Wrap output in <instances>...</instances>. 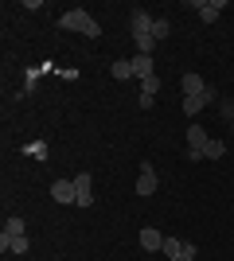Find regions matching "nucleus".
<instances>
[{"mask_svg": "<svg viewBox=\"0 0 234 261\" xmlns=\"http://www.w3.org/2000/svg\"><path fill=\"white\" fill-rule=\"evenodd\" d=\"M176 261H195V242H184V250H179Z\"/></svg>", "mask_w": 234, "mask_h": 261, "instance_id": "obj_19", "label": "nucleus"}, {"mask_svg": "<svg viewBox=\"0 0 234 261\" xmlns=\"http://www.w3.org/2000/svg\"><path fill=\"white\" fill-rule=\"evenodd\" d=\"M152 23H156V16H152V12H145V8H133V16H129V28H133V43H137V55H152V51H156Z\"/></svg>", "mask_w": 234, "mask_h": 261, "instance_id": "obj_1", "label": "nucleus"}, {"mask_svg": "<svg viewBox=\"0 0 234 261\" xmlns=\"http://www.w3.org/2000/svg\"><path fill=\"white\" fill-rule=\"evenodd\" d=\"M141 94H145V98H156V94H160V78L148 74L145 82H141Z\"/></svg>", "mask_w": 234, "mask_h": 261, "instance_id": "obj_15", "label": "nucleus"}, {"mask_svg": "<svg viewBox=\"0 0 234 261\" xmlns=\"http://www.w3.org/2000/svg\"><path fill=\"white\" fill-rule=\"evenodd\" d=\"M51 199H55V203H78V191H74V179H55V184H51Z\"/></svg>", "mask_w": 234, "mask_h": 261, "instance_id": "obj_7", "label": "nucleus"}, {"mask_svg": "<svg viewBox=\"0 0 234 261\" xmlns=\"http://www.w3.org/2000/svg\"><path fill=\"white\" fill-rule=\"evenodd\" d=\"M156 184H160V179H156V168H152V164H141V175H137V195L148 199V195L156 191Z\"/></svg>", "mask_w": 234, "mask_h": 261, "instance_id": "obj_6", "label": "nucleus"}, {"mask_svg": "<svg viewBox=\"0 0 234 261\" xmlns=\"http://www.w3.org/2000/svg\"><path fill=\"white\" fill-rule=\"evenodd\" d=\"M179 250H184V238H164V253H168L172 261L179 257Z\"/></svg>", "mask_w": 234, "mask_h": 261, "instance_id": "obj_17", "label": "nucleus"}, {"mask_svg": "<svg viewBox=\"0 0 234 261\" xmlns=\"http://www.w3.org/2000/svg\"><path fill=\"white\" fill-rule=\"evenodd\" d=\"M0 250L4 253H28V234H0Z\"/></svg>", "mask_w": 234, "mask_h": 261, "instance_id": "obj_9", "label": "nucleus"}, {"mask_svg": "<svg viewBox=\"0 0 234 261\" xmlns=\"http://www.w3.org/2000/svg\"><path fill=\"white\" fill-rule=\"evenodd\" d=\"M223 152H226V144H223V141H215V137H211V141H207V148H203V160H219Z\"/></svg>", "mask_w": 234, "mask_h": 261, "instance_id": "obj_14", "label": "nucleus"}, {"mask_svg": "<svg viewBox=\"0 0 234 261\" xmlns=\"http://www.w3.org/2000/svg\"><path fill=\"white\" fill-rule=\"evenodd\" d=\"M211 101H219V90L207 86V94H199V98H184V113H188L191 121H195V113H199L203 106H211Z\"/></svg>", "mask_w": 234, "mask_h": 261, "instance_id": "obj_8", "label": "nucleus"}, {"mask_svg": "<svg viewBox=\"0 0 234 261\" xmlns=\"http://www.w3.org/2000/svg\"><path fill=\"white\" fill-rule=\"evenodd\" d=\"M168 32H172V23H168V20H156V23H152V39H156V43H164Z\"/></svg>", "mask_w": 234, "mask_h": 261, "instance_id": "obj_16", "label": "nucleus"}, {"mask_svg": "<svg viewBox=\"0 0 234 261\" xmlns=\"http://www.w3.org/2000/svg\"><path fill=\"white\" fill-rule=\"evenodd\" d=\"M74 191H78V203H74V207H90V203H94V175H90V172H78L74 175Z\"/></svg>", "mask_w": 234, "mask_h": 261, "instance_id": "obj_4", "label": "nucleus"}, {"mask_svg": "<svg viewBox=\"0 0 234 261\" xmlns=\"http://www.w3.org/2000/svg\"><path fill=\"white\" fill-rule=\"evenodd\" d=\"M191 8L199 12L203 23H215V20H219V12L226 8V0H191Z\"/></svg>", "mask_w": 234, "mask_h": 261, "instance_id": "obj_5", "label": "nucleus"}, {"mask_svg": "<svg viewBox=\"0 0 234 261\" xmlns=\"http://www.w3.org/2000/svg\"><path fill=\"white\" fill-rule=\"evenodd\" d=\"M179 86H184V98H199V94H207V82H203L199 74H184V78H179Z\"/></svg>", "mask_w": 234, "mask_h": 261, "instance_id": "obj_10", "label": "nucleus"}, {"mask_svg": "<svg viewBox=\"0 0 234 261\" xmlns=\"http://www.w3.org/2000/svg\"><path fill=\"white\" fill-rule=\"evenodd\" d=\"M129 63H133V78H141V82L152 74V55H133Z\"/></svg>", "mask_w": 234, "mask_h": 261, "instance_id": "obj_12", "label": "nucleus"}, {"mask_svg": "<svg viewBox=\"0 0 234 261\" xmlns=\"http://www.w3.org/2000/svg\"><path fill=\"white\" fill-rule=\"evenodd\" d=\"M184 137H188V156H191V160H203V148H207V141H211V137H207V129L191 121Z\"/></svg>", "mask_w": 234, "mask_h": 261, "instance_id": "obj_3", "label": "nucleus"}, {"mask_svg": "<svg viewBox=\"0 0 234 261\" xmlns=\"http://www.w3.org/2000/svg\"><path fill=\"white\" fill-rule=\"evenodd\" d=\"M110 74L117 78V82H129V78H133V63H129V59H117V63L110 66Z\"/></svg>", "mask_w": 234, "mask_h": 261, "instance_id": "obj_13", "label": "nucleus"}, {"mask_svg": "<svg viewBox=\"0 0 234 261\" xmlns=\"http://www.w3.org/2000/svg\"><path fill=\"white\" fill-rule=\"evenodd\" d=\"M23 230H28V226H23V218H20V215H12L8 222H4V234H23Z\"/></svg>", "mask_w": 234, "mask_h": 261, "instance_id": "obj_18", "label": "nucleus"}, {"mask_svg": "<svg viewBox=\"0 0 234 261\" xmlns=\"http://www.w3.org/2000/svg\"><path fill=\"white\" fill-rule=\"evenodd\" d=\"M141 250H164V234H160V230H152V226H145L141 230Z\"/></svg>", "mask_w": 234, "mask_h": 261, "instance_id": "obj_11", "label": "nucleus"}, {"mask_svg": "<svg viewBox=\"0 0 234 261\" xmlns=\"http://www.w3.org/2000/svg\"><path fill=\"white\" fill-rule=\"evenodd\" d=\"M59 28H63V32H82V35H90V39H98V35H101L98 20H94L86 8H70V12H63V16H59Z\"/></svg>", "mask_w": 234, "mask_h": 261, "instance_id": "obj_2", "label": "nucleus"}]
</instances>
